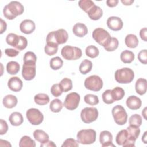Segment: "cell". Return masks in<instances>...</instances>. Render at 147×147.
I'll list each match as a JSON object with an SVG mask.
<instances>
[{
	"label": "cell",
	"mask_w": 147,
	"mask_h": 147,
	"mask_svg": "<svg viewBox=\"0 0 147 147\" xmlns=\"http://www.w3.org/2000/svg\"><path fill=\"white\" fill-rule=\"evenodd\" d=\"M63 61L59 56H56L52 58L49 61L50 67L53 70H58L63 67Z\"/></svg>",
	"instance_id": "obj_35"
},
{
	"label": "cell",
	"mask_w": 147,
	"mask_h": 147,
	"mask_svg": "<svg viewBox=\"0 0 147 147\" xmlns=\"http://www.w3.org/2000/svg\"><path fill=\"white\" fill-rule=\"evenodd\" d=\"M78 5L79 7L87 13L95 6L94 2L91 0H80L78 2Z\"/></svg>",
	"instance_id": "obj_34"
},
{
	"label": "cell",
	"mask_w": 147,
	"mask_h": 147,
	"mask_svg": "<svg viewBox=\"0 0 147 147\" xmlns=\"http://www.w3.org/2000/svg\"><path fill=\"white\" fill-rule=\"evenodd\" d=\"M55 40L56 42L59 44H63L65 43L68 38V34L67 32L64 29H59L54 33Z\"/></svg>",
	"instance_id": "obj_19"
},
{
	"label": "cell",
	"mask_w": 147,
	"mask_h": 147,
	"mask_svg": "<svg viewBox=\"0 0 147 147\" xmlns=\"http://www.w3.org/2000/svg\"><path fill=\"white\" fill-rule=\"evenodd\" d=\"M63 107V103L59 99H55L51 102L49 109L53 113L60 112Z\"/></svg>",
	"instance_id": "obj_36"
},
{
	"label": "cell",
	"mask_w": 147,
	"mask_h": 147,
	"mask_svg": "<svg viewBox=\"0 0 147 147\" xmlns=\"http://www.w3.org/2000/svg\"><path fill=\"white\" fill-rule=\"evenodd\" d=\"M126 106L131 110H136L139 109L142 105L141 100L135 95L129 96L126 102Z\"/></svg>",
	"instance_id": "obj_17"
},
{
	"label": "cell",
	"mask_w": 147,
	"mask_h": 147,
	"mask_svg": "<svg viewBox=\"0 0 147 147\" xmlns=\"http://www.w3.org/2000/svg\"><path fill=\"white\" fill-rule=\"evenodd\" d=\"M121 2L124 5H126V6H128V5H131L133 2H134V1L133 0H121Z\"/></svg>",
	"instance_id": "obj_56"
},
{
	"label": "cell",
	"mask_w": 147,
	"mask_h": 147,
	"mask_svg": "<svg viewBox=\"0 0 147 147\" xmlns=\"http://www.w3.org/2000/svg\"><path fill=\"white\" fill-rule=\"evenodd\" d=\"M5 54L9 56V57H14L17 56L20 52L16 49H13V48H6L5 50Z\"/></svg>",
	"instance_id": "obj_50"
},
{
	"label": "cell",
	"mask_w": 147,
	"mask_h": 147,
	"mask_svg": "<svg viewBox=\"0 0 147 147\" xmlns=\"http://www.w3.org/2000/svg\"><path fill=\"white\" fill-rule=\"evenodd\" d=\"M72 32L76 36L79 37H83L87 34L88 29L85 24L78 22L74 25Z\"/></svg>",
	"instance_id": "obj_18"
},
{
	"label": "cell",
	"mask_w": 147,
	"mask_h": 147,
	"mask_svg": "<svg viewBox=\"0 0 147 147\" xmlns=\"http://www.w3.org/2000/svg\"><path fill=\"white\" fill-rule=\"evenodd\" d=\"M20 66L18 63L14 61H10L7 63L6 70L10 75H16L20 71Z\"/></svg>",
	"instance_id": "obj_29"
},
{
	"label": "cell",
	"mask_w": 147,
	"mask_h": 147,
	"mask_svg": "<svg viewBox=\"0 0 147 147\" xmlns=\"http://www.w3.org/2000/svg\"><path fill=\"white\" fill-rule=\"evenodd\" d=\"M134 54L129 50H125L122 51L120 55L121 61L125 64H130L134 60Z\"/></svg>",
	"instance_id": "obj_26"
},
{
	"label": "cell",
	"mask_w": 147,
	"mask_h": 147,
	"mask_svg": "<svg viewBox=\"0 0 147 147\" xmlns=\"http://www.w3.org/2000/svg\"><path fill=\"white\" fill-rule=\"evenodd\" d=\"M84 86L89 90L99 91L103 87V80L98 75H91L87 78L84 80Z\"/></svg>",
	"instance_id": "obj_7"
},
{
	"label": "cell",
	"mask_w": 147,
	"mask_h": 147,
	"mask_svg": "<svg viewBox=\"0 0 147 147\" xmlns=\"http://www.w3.org/2000/svg\"><path fill=\"white\" fill-rule=\"evenodd\" d=\"M111 90H106L102 94V99L105 103L106 104H112L115 101L113 100L111 96Z\"/></svg>",
	"instance_id": "obj_44"
},
{
	"label": "cell",
	"mask_w": 147,
	"mask_h": 147,
	"mask_svg": "<svg viewBox=\"0 0 147 147\" xmlns=\"http://www.w3.org/2000/svg\"><path fill=\"white\" fill-rule=\"evenodd\" d=\"M10 124L14 126H18L21 125L24 122V118L22 115L19 112L12 113L9 118Z\"/></svg>",
	"instance_id": "obj_21"
},
{
	"label": "cell",
	"mask_w": 147,
	"mask_h": 147,
	"mask_svg": "<svg viewBox=\"0 0 147 147\" xmlns=\"http://www.w3.org/2000/svg\"><path fill=\"white\" fill-rule=\"evenodd\" d=\"M62 147H78L79 146V143L78 141H76V140L72 138H69L66 139L63 144L61 145Z\"/></svg>",
	"instance_id": "obj_46"
},
{
	"label": "cell",
	"mask_w": 147,
	"mask_h": 147,
	"mask_svg": "<svg viewBox=\"0 0 147 147\" xmlns=\"http://www.w3.org/2000/svg\"><path fill=\"white\" fill-rule=\"evenodd\" d=\"M84 102L91 106H94V105H96L97 104L99 103V98L98 97L95 95H93V94H87L84 96Z\"/></svg>",
	"instance_id": "obj_43"
},
{
	"label": "cell",
	"mask_w": 147,
	"mask_h": 147,
	"mask_svg": "<svg viewBox=\"0 0 147 147\" xmlns=\"http://www.w3.org/2000/svg\"><path fill=\"white\" fill-rule=\"evenodd\" d=\"M119 45L118 40L115 37H111L108 44L104 47L105 49L108 52H112L117 49Z\"/></svg>",
	"instance_id": "obj_40"
},
{
	"label": "cell",
	"mask_w": 147,
	"mask_h": 147,
	"mask_svg": "<svg viewBox=\"0 0 147 147\" xmlns=\"http://www.w3.org/2000/svg\"><path fill=\"white\" fill-rule=\"evenodd\" d=\"M106 23L108 28L113 31L120 30L123 25V23L121 18L115 16L109 17L107 20Z\"/></svg>",
	"instance_id": "obj_13"
},
{
	"label": "cell",
	"mask_w": 147,
	"mask_h": 147,
	"mask_svg": "<svg viewBox=\"0 0 147 147\" xmlns=\"http://www.w3.org/2000/svg\"><path fill=\"white\" fill-rule=\"evenodd\" d=\"M87 14L90 19L95 21L98 20L103 16V10L99 6L95 5L88 11Z\"/></svg>",
	"instance_id": "obj_23"
},
{
	"label": "cell",
	"mask_w": 147,
	"mask_h": 147,
	"mask_svg": "<svg viewBox=\"0 0 147 147\" xmlns=\"http://www.w3.org/2000/svg\"><path fill=\"white\" fill-rule=\"evenodd\" d=\"M1 20V29H0V33L2 34L4 32L6 31L7 28V24L6 22L3 21L2 18L0 19Z\"/></svg>",
	"instance_id": "obj_53"
},
{
	"label": "cell",
	"mask_w": 147,
	"mask_h": 147,
	"mask_svg": "<svg viewBox=\"0 0 147 147\" xmlns=\"http://www.w3.org/2000/svg\"><path fill=\"white\" fill-rule=\"evenodd\" d=\"M36 74V65L33 63H24L22 69V76L26 80H31Z\"/></svg>",
	"instance_id": "obj_12"
},
{
	"label": "cell",
	"mask_w": 147,
	"mask_h": 147,
	"mask_svg": "<svg viewBox=\"0 0 147 147\" xmlns=\"http://www.w3.org/2000/svg\"><path fill=\"white\" fill-rule=\"evenodd\" d=\"M23 60H24V63L36 64V60H37V57L34 52L31 51H28L24 54Z\"/></svg>",
	"instance_id": "obj_42"
},
{
	"label": "cell",
	"mask_w": 147,
	"mask_h": 147,
	"mask_svg": "<svg viewBox=\"0 0 147 147\" xmlns=\"http://www.w3.org/2000/svg\"><path fill=\"white\" fill-rule=\"evenodd\" d=\"M111 96L114 101L121 100L125 95L124 90L120 87H116L111 90Z\"/></svg>",
	"instance_id": "obj_31"
},
{
	"label": "cell",
	"mask_w": 147,
	"mask_h": 147,
	"mask_svg": "<svg viewBox=\"0 0 147 147\" xmlns=\"http://www.w3.org/2000/svg\"><path fill=\"white\" fill-rule=\"evenodd\" d=\"M40 146L41 147H42V146H45V147H56V145L55 144H54V142L52 141H47V142L44 143V144H41L40 145Z\"/></svg>",
	"instance_id": "obj_54"
},
{
	"label": "cell",
	"mask_w": 147,
	"mask_h": 147,
	"mask_svg": "<svg viewBox=\"0 0 147 147\" xmlns=\"http://www.w3.org/2000/svg\"><path fill=\"white\" fill-rule=\"evenodd\" d=\"M125 42L127 47L134 48L138 46V40L136 35L133 34H129L125 37Z\"/></svg>",
	"instance_id": "obj_25"
},
{
	"label": "cell",
	"mask_w": 147,
	"mask_h": 147,
	"mask_svg": "<svg viewBox=\"0 0 147 147\" xmlns=\"http://www.w3.org/2000/svg\"><path fill=\"white\" fill-rule=\"evenodd\" d=\"M146 133H147V131H145L144 134V135L142 136V141H143V142L144 144H146L147 143V136H146Z\"/></svg>",
	"instance_id": "obj_57"
},
{
	"label": "cell",
	"mask_w": 147,
	"mask_h": 147,
	"mask_svg": "<svg viewBox=\"0 0 147 147\" xmlns=\"http://www.w3.org/2000/svg\"><path fill=\"white\" fill-rule=\"evenodd\" d=\"M112 115L115 122L118 125H125L127 121V114L125 108L120 105H117L112 109Z\"/></svg>",
	"instance_id": "obj_5"
},
{
	"label": "cell",
	"mask_w": 147,
	"mask_h": 147,
	"mask_svg": "<svg viewBox=\"0 0 147 147\" xmlns=\"http://www.w3.org/2000/svg\"><path fill=\"white\" fill-rule=\"evenodd\" d=\"M147 29L146 28H144L141 29L140 31V36L141 38L144 41H146L147 40Z\"/></svg>",
	"instance_id": "obj_51"
},
{
	"label": "cell",
	"mask_w": 147,
	"mask_h": 147,
	"mask_svg": "<svg viewBox=\"0 0 147 147\" xmlns=\"http://www.w3.org/2000/svg\"><path fill=\"white\" fill-rule=\"evenodd\" d=\"M27 45H28L27 39L22 36H20L18 44L16 48L17 49H18V51H22V50L25 49L26 48Z\"/></svg>",
	"instance_id": "obj_47"
},
{
	"label": "cell",
	"mask_w": 147,
	"mask_h": 147,
	"mask_svg": "<svg viewBox=\"0 0 147 147\" xmlns=\"http://www.w3.org/2000/svg\"><path fill=\"white\" fill-rule=\"evenodd\" d=\"M138 60L144 64L147 63V51L146 49L141 50L138 54Z\"/></svg>",
	"instance_id": "obj_48"
},
{
	"label": "cell",
	"mask_w": 147,
	"mask_h": 147,
	"mask_svg": "<svg viewBox=\"0 0 147 147\" xmlns=\"http://www.w3.org/2000/svg\"><path fill=\"white\" fill-rule=\"evenodd\" d=\"M119 1L118 0H107L106 1V4L107 5L110 7H114L116 6Z\"/></svg>",
	"instance_id": "obj_52"
},
{
	"label": "cell",
	"mask_w": 147,
	"mask_h": 147,
	"mask_svg": "<svg viewBox=\"0 0 147 147\" xmlns=\"http://www.w3.org/2000/svg\"><path fill=\"white\" fill-rule=\"evenodd\" d=\"M115 80L121 84L131 83L134 78L133 71L129 68H122L117 69L114 74Z\"/></svg>",
	"instance_id": "obj_2"
},
{
	"label": "cell",
	"mask_w": 147,
	"mask_h": 147,
	"mask_svg": "<svg viewBox=\"0 0 147 147\" xmlns=\"http://www.w3.org/2000/svg\"><path fill=\"white\" fill-rule=\"evenodd\" d=\"M58 44L53 43H47L44 47V52L48 56L55 55L58 51Z\"/></svg>",
	"instance_id": "obj_38"
},
{
	"label": "cell",
	"mask_w": 147,
	"mask_h": 147,
	"mask_svg": "<svg viewBox=\"0 0 147 147\" xmlns=\"http://www.w3.org/2000/svg\"><path fill=\"white\" fill-rule=\"evenodd\" d=\"M136 92L140 95H144L147 89V80L144 78H139L137 80L135 84Z\"/></svg>",
	"instance_id": "obj_20"
},
{
	"label": "cell",
	"mask_w": 147,
	"mask_h": 147,
	"mask_svg": "<svg viewBox=\"0 0 147 147\" xmlns=\"http://www.w3.org/2000/svg\"><path fill=\"white\" fill-rule=\"evenodd\" d=\"M8 130V125L7 122L2 119H0V134L3 135L7 133Z\"/></svg>",
	"instance_id": "obj_49"
},
{
	"label": "cell",
	"mask_w": 147,
	"mask_h": 147,
	"mask_svg": "<svg viewBox=\"0 0 147 147\" xmlns=\"http://www.w3.org/2000/svg\"><path fill=\"white\" fill-rule=\"evenodd\" d=\"M0 146H11V145L7 141L3 140L2 139L0 140Z\"/></svg>",
	"instance_id": "obj_55"
},
{
	"label": "cell",
	"mask_w": 147,
	"mask_h": 147,
	"mask_svg": "<svg viewBox=\"0 0 147 147\" xmlns=\"http://www.w3.org/2000/svg\"><path fill=\"white\" fill-rule=\"evenodd\" d=\"M127 140L128 134L126 129H123L119 131L117 134L115 138V141L117 144L119 145H123L127 141Z\"/></svg>",
	"instance_id": "obj_32"
},
{
	"label": "cell",
	"mask_w": 147,
	"mask_h": 147,
	"mask_svg": "<svg viewBox=\"0 0 147 147\" xmlns=\"http://www.w3.org/2000/svg\"><path fill=\"white\" fill-rule=\"evenodd\" d=\"M20 29L22 33L26 34H29L34 31L36 25L33 21L29 19H26L21 22Z\"/></svg>",
	"instance_id": "obj_14"
},
{
	"label": "cell",
	"mask_w": 147,
	"mask_h": 147,
	"mask_svg": "<svg viewBox=\"0 0 147 147\" xmlns=\"http://www.w3.org/2000/svg\"><path fill=\"white\" fill-rule=\"evenodd\" d=\"M34 100L37 105H45L49 103V97L46 94L39 93L34 96Z\"/></svg>",
	"instance_id": "obj_28"
},
{
	"label": "cell",
	"mask_w": 147,
	"mask_h": 147,
	"mask_svg": "<svg viewBox=\"0 0 147 147\" xmlns=\"http://www.w3.org/2000/svg\"><path fill=\"white\" fill-rule=\"evenodd\" d=\"M51 92L52 95L55 97L60 96L63 92L60 86L58 83L54 84L52 86L51 88Z\"/></svg>",
	"instance_id": "obj_45"
},
{
	"label": "cell",
	"mask_w": 147,
	"mask_h": 147,
	"mask_svg": "<svg viewBox=\"0 0 147 147\" xmlns=\"http://www.w3.org/2000/svg\"><path fill=\"white\" fill-rule=\"evenodd\" d=\"M24 11V6L18 1H11L3 8L4 17L7 20H13L17 16L21 15Z\"/></svg>",
	"instance_id": "obj_1"
},
{
	"label": "cell",
	"mask_w": 147,
	"mask_h": 147,
	"mask_svg": "<svg viewBox=\"0 0 147 147\" xmlns=\"http://www.w3.org/2000/svg\"><path fill=\"white\" fill-rule=\"evenodd\" d=\"M112 141L113 136L110 131L103 130L100 132L99 135V142L103 147L115 146Z\"/></svg>",
	"instance_id": "obj_15"
},
{
	"label": "cell",
	"mask_w": 147,
	"mask_h": 147,
	"mask_svg": "<svg viewBox=\"0 0 147 147\" xmlns=\"http://www.w3.org/2000/svg\"><path fill=\"white\" fill-rule=\"evenodd\" d=\"M98 114V111L96 108L87 107L81 111L80 117L84 123H90L97 119Z\"/></svg>",
	"instance_id": "obj_8"
},
{
	"label": "cell",
	"mask_w": 147,
	"mask_h": 147,
	"mask_svg": "<svg viewBox=\"0 0 147 147\" xmlns=\"http://www.w3.org/2000/svg\"><path fill=\"white\" fill-rule=\"evenodd\" d=\"M59 84L60 86L63 91L64 92H68L71 90L72 88V82L71 79L68 78H63Z\"/></svg>",
	"instance_id": "obj_37"
},
{
	"label": "cell",
	"mask_w": 147,
	"mask_h": 147,
	"mask_svg": "<svg viewBox=\"0 0 147 147\" xmlns=\"http://www.w3.org/2000/svg\"><path fill=\"white\" fill-rule=\"evenodd\" d=\"M142 117L140 115L135 114L132 115L129 119V122L130 125L136 126V127H140L142 124Z\"/></svg>",
	"instance_id": "obj_41"
},
{
	"label": "cell",
	"mask_w": 147,
	"mask_h": 147,
	"mask_svg": "<svg viewBox=\"0 0 147 147\" xmlns=\"http://www.w3.org/2000/svg\"><path fill=\"white\" fill-rule=\"evenodd\" d=\"M80 100V95L75 92H72L67 95L64 102V107L69 110L76 109L79 104Z\"/></svg>",
	"instance_id": "obj_10"
},
{
	"label": "cell",
	"mask_w": 147,
	"mask_h": 147,
	"mask_svg": "<svg viewBox=\"0 0 147 147\" xmlns=\"http://www.w3.org/2000/svg\"><path fill=\"white\" fill-rule=\"evenodd\" d=\"M26 116L29 122L33 125H38L44 120L42 113L37 109L30 108L26 111Z\"/></svg>",
	"instance_id": "obj_9"
},
{
	"label": "cell",
	"mask_w": 147,
	"mask_h": 147,
	"mask_svg": "<svg viewBox=\"0 0 147 147\" xmlns=\"http://www.w3.org/2000/svg\"><path fill=\"white\" fill-rule=\"evenodd\" d=\"M20 147H35L36 142L29 136H24L22 137L19 142Z\"/></svg>",
	"instance_id": "obj_30"
},
{
	"label": "cell",
	"mask_w": 147,
	"mask_h": 147,
	"mask_svg": "<svg viewBox=\"0 0 147 147\" xmlns=\"http://www.w3.org/2000/svg\"><path fill=\"white\" fill-rule=\"evenodd\" d=\"M18 102L17 98L13 95H7L3 98L2 103L3 106L7 109H11L14 107Z\"/></svg>",
	"instance_id": "obj_22"
},
{
	"label": "cell",
	"mask_w": 147,
	"mask_h": 147,
	"mask_svg": "<svg viewBox=\"0 0 147 147\" xmlns=\"http://www.w3.org/2000/svg\"><path fill=\"white\" fill-rule=\"evenodd\" d=\"M85 52L86 55L90 58H95L99 54L98 48L95 45L87 46L86 48Z\"/></svg>",
	"instance_id": "obj_39"
},
{
	"label": "cell",
	"mask_w": 147,
	"mask_h": 147,
	"mask_svg": "<svg viewBox=\"0 0 147 147\" xmlns=\"http://www.w3.org/2000/svg\"><path fill=\"white\" fill-rule=\"evenodd\" d=\"M92 68V62L87 59H84L80 63L79 69L81 74L83 75H86L90 72Z\"/></svg>",
	"instance_id": "obj_27"
},
{
	"label": "cell",
	"mask_w": 147,
	"mask_h": 147,
	"mask_svg": "<svg viewBox=\"0 0 147 147\" xmlns=\"http://www.w3.org/2000/svg\"><path fill=\"white\" fill-rule=\"evenodd\" d=\"M61 56L67 60H75L80 59L82 55L80 48L71 45H65L61 51Z\"/></svg>",
	"instance_id": "obj_4"
},
{
	"label": "cell",
	"mask_w": 147,
	"mask_h": 147,
	"mask_svg": "<svg viewBox=\"0 0 147 147\" xmlns=\"http://www.w3.org/2000/svg\"><path fill=\"white\" fill-rule=\"evenodd\" d=\"M20 36L11 33L7 35L6 38V41L8 45L16 48L20 40Z\"/></svg>",
	"instance_id": "obj_33"
},
{
	"label": "cell",
	"mask_w": 147,
	"mask_h": 147,
	"mask_svg": "<svg viewBox=\"0 0 147 147\" xmlns=\"http://www.w3.org/2000/svg\"><path fill=\"white\" fill-rule=\"evenodd\" d=\"M33 137L36 140L41 144H44L49 141V136L42 130L37 129L33 132Z\"/></svg>",
	"instance_id": "obj_24"
},
{
	"label": "cell",
	"mask_w": 147,
	"mask_h": 147,
	"mask_svg": "<svg viewBox=\"0 0 147 147\" xmlns=\"http://www.w3.org/2000/svg\"><path fill=\"white\" fill-rule=\"evenodd\" d=\"M92 36L94 40L103 47L108 44L111 38L109 33L102 28H98L94 29Z\"/></svg>",
	"instance_id": "obj_6"
},
{
	"label": "cell",
	"mask_w": 147,
	"mask_h": 147,
	"mask_svg": "<svg viewBox=\"0 0 147 147\" xmlns=\"http://www.w3.org/2000/svg\"><path fill=\"white\" fill-rule=\"evenodd\" d=\"M77 141L84 145H89L95 142L96 137V131L91 129L80 130L77 133Z\"/></svg>",
	"instance_id": "obj_3"
},
{
	"label": "cell",
	"mask_w": 147,
	"mask_h": 147,
	"mask_svg": "<svg viewBox=\"0 0 147 147\" xmlns=\"http://www.w3.org/2000/svg\"><path fill=\"white\" fill-rule=\"evenodd\" d=\"M128 134L127 141L122 145L123 146H134L135 142L140 134V129L138 127L130 125L126 129Z\"/></svg>",
	"instance_id": "obj_11"
},
{
	"label": "cell",
	"mask_w": 147,
	"mask_h": 147,
	"mask_svg": "<svg viewBox=\"0 0 147 147\" xmlns=\"http://www.w3.org/2000/svg\"><path fill=\"white\" fill-rule=\"evenodd\" d=\"M7 86L10 90L14 92H18L21 90L23 83L18 77L14 76L9 79L7 82Z\"/></svg>",
	"instance_id": "obj_16"
},
{
	"label": "cell",
	"mask_w": 147,
	"mask_h": 147,
	"mask_svg": "<svg viewBox=\"0 0 147 147\" xmlns=\"http://www.w3.org/2000/svg\"><path fill=\"white\" fill-rule=\"evenodd\" d=\"M142 115H143L144 119H145V120H146V107H145L144 109V110H142Z\"/></svg>",
	"instance_id": "obj_58"
}]
</instances>
